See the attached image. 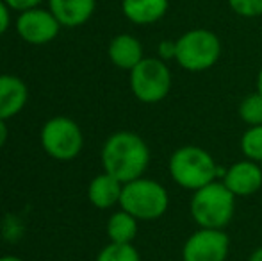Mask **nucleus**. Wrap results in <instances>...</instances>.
<instances>
[{
    "mask_svg": "<svg viewBox=\"0 0 262 261\" xmlns=\"http://www.w3.org/2000/svg\"><path fill=\"white\" fill-rule=\"evenodd\" d=\"M150 163V149L139 134L132 131H118L105 139L102 147L104 172L118 181L130 183L143 177Z\"/></svg>",
    "mask_w": 262,
    "mask_h": 261,
    "instance_id": "nucleus-1",
    "label": "nucleus"
},
{
    "mask_svg": "<svg viewBox=\"0 0 262 261\" xmlns=\"http://www.w3.org/2000/svg\"><path fill=\"white\" fill-rule=\"evenodd\" d=\"M171 179L180 188L196 192L202 186L223 177L225 172L205 149L196 145H184L171 154L168 161Z\"/></svg>",
    "mask_w": 262,
    "mask_h": 261,
    "instance_id": "nucleus-2",
    "label": "nucleus"
},
{
    "mask_svg": "<svg viewBox=\"0 0 262 261\" xmlns=\"http://www.w3.org/2000/svg\"><path fill=\"white\" fill-rule=\"evenodd\" d=\"M189 213L198 227L225 229L234 218L235 195L223 185V181L216 179L193 192L189 202Z\"/></svg>",
    "mask_w": 262,
    "mask_h": 261,
    "instance_id": "nucleus-3",
    "label": "nucleus"
},
{
    "mask_svg": "<svg viewBox=\"0 0 262 261\" xmlns=\"http://www.w3.org/2000/svg\"><path fill=\"white\" fill-rule=\"evenodd\" d=\"M169 195L161 183L139 177L125 183L121 190L120 208L138 220H157L168 211Z\"/></svg>",
    "mask_w": 262,
    "mask_h": 261,
    "instance_id": "nucleus-4",
    "label": "nucleus"
},
{
    "mask_svg": "<svg viewBox=\"0 0 262 261\" xmlns=\"http://www.w3.org/2000/svg\"><path fill=\"white\" fill-rule=\"evenodd\" d=\"M220 56L221 42L209 29H191L177 39L175 61L187 72H205L220 61Z\"/></svg>",
    "mask_w": 262,
    "mask_h": 261,
    "instance_id": "nucleus-5",
    "label": "nucleus"
},
{
    "mask_svg": "<svg viewBox=\"0 0 262 261\" xmlns=\"http://www.w3.org/2000/svg\"><path fill=\"white\" fill-rule=\"evenodd\" d=\"M130 90L139 102L156 104L171 90V72L161 57H145L130 70Z\"/></svg>",
    "mask_w": 262,
    "mask_h": 261,
    "instance_id": "nucleus-6",
    "label": "nucleus"
},
{
    "mask_svg": "<svg viewBox=\"0 0 262 261\" xmlns=\"http://www.w3.org/2000/svg\"><path fill=\"white\" fill-rule=\"evenodd\" d=\"M41 147L57 161L75 159L84 147L82 129L68 116H54L41 129Z\"/></svg>",
    "mask_w": 262,
    "mask_h": 261,
    "instance_id": "nucleus-7",
    "label": "nucleus"
},
{
    "mask_svg": "<svg viewBox=\"0 0 262 261\" xmlns=\"http://www.w3.org/2000/svg\"><path fill=\"white\" fill-rule=\"evenodd\" d=\"M230 238L223 229H200L186 240L182 261H227Z\"/></svg>",
    "mask_w": 262,
    "mask_h": 261,
    "instance_id": "nucleus-8",
    "label": "nucleus"
},
{
    "mask_svg": "<svg viewBox=\"0 0 262 261\" xmlns=\"http://www.w3.org/2000/svg\"><path fill=\"white\" fill-rule=\"evenodd\" d=\"M16 32L29 45H47L57 38L62 25L52 14V11L34 7L18 14Z\"/></svg>",
    "mask_w": 262,
    "mask_h": 261,
    "instance_id": "nucleus-9",
    "label": "nucleus"
},
{
    "mask_svg": "<svg viewBox=\"0 0 262 261\" xmlns=\"http://www.w3.org/2000/svg\"><path fill=\"white\" fill-rule=\"evenodd\" d=\"M223 185L235 197L255 195L262 188V167L260 163L250 159H243L227 168L223 175Z\"/></svg>",
    "mask_w": 262,
    "mask_h": 261,
    "instance_id": "nucleus-10",
    "label": "nucleus"
},
{
    "mask_svg": "<svg viewBox=\"0 0 262 261\" xmlns=\"http://www.w3.org/2000/svg\"><path fill=\"white\" fill-rule=\"evenodd\" d=\"M29 98L27 84L16 75H0V120H9L25 108Z\"/></svg>",
    "mask_w": 262,
    "mask_h": 261,
    "instance_id": "nucleus-11",
    "label": "nucleus"
},
{
    "mask_svg": "<svg viewBox=\"0 0 262 261\" xmlns=\"http://www.w3.org/2000/svg\"><path fill=\"white\" fill-rule=\"evenodd\" d=\"M97 0H49V9L62 27H80L95 13Z\"/></svg>",
    "mask_w": 262,
    "mask_h": 261,
    "instance_id": "nucleus-12",
    "label": "nucleus"
},
{
    "mask_svg": "<svg viewBox=\"0 0 262 261\" xmlns=\"http://www.w3.org/2000/svg\"><path fill=\"white\" fill-rule=\"evenodd\" d=\"M107 54H109V59L114 66L121 70H128V72L145 59L141 42L132 34L114 36L109 43Z\"/></svg>",
    "mask_w": 262,
    "mask_h": 261,
    "instance_id": "nucleus-13",
    "label": "nucleus"
},
{
    "mask_svg": "<svg viewBox=\"0 0 262 261\" xmlns=\"http://www.w3.org/2000/svg\"><path fill=\"white\" fill-rule=\"evenodd\" d=\"M169 0H121L125 18L136 25H152L166 16Z\"/></svg>",
    "mask_w": 262,
    "mask_h": 261,
    "instance_id": "nucleus-14",
    "label": "nucleus"
},
{
    "mask_svg": "<svg viewBox=\"0 0 262 261\" xmlns=\"http://www.w3.org/2000/svg\"><path fill=\"white\" fill-rule=\"evenodd\" d=\"M121 190H123V183L118 181L107 172H102L97 177L91 179L90 186H88V198L95 208L109 209L120 204Z\"/></svg>",
    "mask_w": 262,
    "mask_h": 261,
    "instance_id": "nucleus-15",
    "label": "nucleus"
},
{
    "mask_svg": "<svg viewBox=\"0 0 262 261\" xmlns=\"http://www.w3.org/2000/svg\"><path fill=\"white\" fill-rule=\"evenodd\" d=\"M138 234V218L125 209L113 213L107 222V236L114 244H132Z\"/></svg>",
    "mask_w": 262,
    "mask_h": 261,
    "instance_id": "nucleus-16",
    "label": "nucleus"
},
{
    "mask_svg": "<svg viewBox=\"0 0 262 261\" xmlns=\"http://www.w3.org/2000/svg\"><path fill=\"white\" fill-rule=\"evenodd\" d=\"M241 152L246 159L262 163V126L248 127L241 136Z\"/></svg>",
    "mask_w": 262,
    "mask_h": 261,
    "instance_id": "nucleus-17",
    "label": "nucleus"
},
{
    "mask_svg": "<svg viewBox=\"0 0 262 261\" xmlns=\"http://www.w3.org/2000/svg\"><path fill=\"white\" fill-rule=\"evenodd\" d=\"M239 118L246 126H262V95L259 91L248 95L239 104Z\"/></svg>",
    "mask_w": 262,
    "mask_h": 261,
    "instance_id": "nucleus-18",
    "label": "nucleus"
},
{
    "mask_svg": "<svg viewBox=\"0 0 262 261\" xmlns=\"http://www.w3.org/2000/svg\"><path fill=\"white\" fill-rule=\"evenodd\" d=\"M97 261H141L138 249L132 244H114L105 245L97 256Z\"/></svg>",
    "mask_w": 262,
    "mask_h": 261,
    "instance_id": "nucleus-19",
    "label": "nucleus"
},
{
    "mask_svg": "<svg viewBox=\"0 0 262 261\" xmlns=\"http://www.w3.org/2000/svg\"><path fill=\"white\" fill-rule=\"evenodd\" d=\"M230 9L241 18L262 16V0H227Z\"/></svg>",
    "mask_w": 262,
    "mask_h": 261,
    "instance_id": "nucleus-20",
    "label": "nucleus"
},
{
    "mask_svg": "<svg viewBox=\"0 0 262 261\" xmlns=\"http://www.w3.org/2000/svg\"><path fill=\"white\" fill-rule=\"evenodd\" d=\"M177 56V39H162L157 45V57L162 61H171Z\"/></svg>",
    "mask_w": 262,
    "mask_h": 261,
    "instance_id": "nucleus-21",
    "label": "nucleus"
},
{
    "mask_svg": "<svg viewBox=\"0 0 262 261\" xmlns=\"http://www.w3.org/2000/svg\"><path fill=\"white\" fill-rule=\"evenodd\" d=\"M7 6L13 11H18V13H24L27 9H34V7H39V4L43 0H4Z\"/></svg>",
    "mask_w": 262,
    "mask_h": 261,
    "instance_id": "nucleus-22",
    "label": "nucleus"
},
{
    "mask_svg": "<svg viewBox=\"0 0 262 261\" xmlns=\"http://www.w3.org/2000/svg\"><path fill=\"white\" fill-rule=\"evenodd\" d=\"M11 7L7 6L4 0H0V36L9 29L11 25V13H9Z\"/></svg>",
    "mask_w": 262,
    "mask_h": 261,
    "instance_id": "nucleus-23",
    "label": "nucleus"
},
{
    "mask_svg": "<svg viewBox=\"0 0 262 261\" xmlns=\"http://www.w3.org/2000/svg\"><path fill=\"white\" fill-rule=\"evenodd\" d=\"M7 136H9V129H7L6 120H0V149H2V147L6 145Z\"/></svg>",
    "mask_w": 262,
    "mask_h": 261,
    "instance_id": "nucleus-24",
    "label": "nucleus"
},
{
    "mask_svg": "<svg viewBox=\"0 0 262 261\" xmlns=\"http://www.w3.org/2000/svg\"><path fill=\"white\" fill-rule=\"evenodd\" d=\"M248 261H262V245H260V247H257L255 251L252 252V256H250Z\"/></svg>",
    "mask_w": 262,
    "mask_h": 261,
    "instance_id": "nucleus-25",
    "label": "nucleus"
},
{
    "mask_svg": "<svg viewBox=\"0 0 262 261\" xmlns=\"http://www.w3.org/2000/svg\"><path fill=\"white\" fill-rule=\"evenodd\" d=\"M257 91L262 95V66H260L259 73H257Z\"/></svg>",
    "mask_w": 262,
    "mask_h": 261,
    "instance_id": "nucleus-26",
    "label": "nucleus"
},
{
    "mask_svg": "<svg viewBox=\"0 0 262 261\" xmlns=\"http://www.w3.org/2000/svg\"><path fill=\"white\" fill-rule=\"evenodd\" d=\"M0 261H24L18 256H13V254H7V256H0Z\"/></svg>",
    "mask_w": 262,
    "mask_h": 261,
    "instance_id": "nucleus-27",
    "label": "nucleus"
},
{
    "mask_svg": "<svg viewBox=\"0 0 262 261\" xmlns=\"http://www.w3.org/2000/svg\"><path fill=\"white\" fill-rule=\"evenodd\" d=\"M260 167H262V163H260Z\"/></svg>",
    "mask_w": 262,
    "mask_h": 261,
    "instance_id": "nucleus-28",
    "label": "nucleus"
}]
</instances>
